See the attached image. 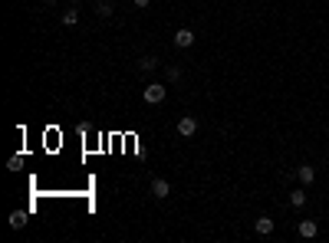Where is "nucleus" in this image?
Listing matches in <instances>:
<instances>
[{"label": "nucleus", "instance_id": "obj_3", "mask_svg": "<svg viewBox=\"0 0 329 243\" xmlns=\"http://www.w3.org/2000/svg\"><path fill=\"white\" fill-rule=\"evenodd\" d=\"M194 40H197L194 30H188V26H181V30L175 33V46H178V49H188V46H194Z\"/></svg>", "mask_w": 329, "mask_h": 243}, {"label": "nucleus", "instance_id": "obj_4", "mask_svg": "<svg viewBox=\"0 0 329 243\" xmlns=\"http://www.w3.org/2000/svg\"><path fill=\"white\" fill-rule=\"evenodd\" d=\"M168 194H171V184H168L164 177H155V181H152V197L155 200H164Z\"/></svg>", "mask_w": 329, "mask_h": 243}, {"label": "nucleus", "instance_id": "obj_6", "mask_svg": "<svg viewBox=\"0 0 329 243\" xmlns=\"http://www.w3.org/2000/svg\"><path fill=\"white\" fill-rule=\"evenodd\" d=\"M296 177H300V184H313V181H316V168L300 165V168H296Z\"/></svg>", "mask_w": 329, "mask_h": 243}, {"label": "nucleus", "instance_id": "obj_11", "mask_svg": "<svg viewBox=\"0 0 329 243\" xmlns=\"http://www.w3.org/2000/svg\"><path fill=\"white\" fill-rule=\"evenodd\" d=\"M10 227H13V230H20V227H27V214H20V210H13V214H10Z\"/></svg>", "mask_w": 329, "mask_h": 243}, {"label": "nucleus", "instance_id": "obj_14", "mask_svg": "<svg viewBox=\"0 0 329 243\" xmlns=\"http://www.w3.org/2000/svg\"><path fill=\"white\" fill-rule=\"evenodd\" d=\"M148 3H152V0H135V7H138V10H145Z\"/></svg>", "mask_w": 329, "mask_h": 243}, {"label": "nucleus", "instance_id": "obj_1", "mask_svg": "<svg viewBox=\"0 0 329 243\" xmlns=\"http://www.w3.org/2000/svg\"><path fill=\"white\" fill-rule=\"evenodd\" d=\"M164 96H168V89H164L162 82H148V86L142 89V99L148 102V105H158V102H164Z\"/></svg>", "mask_w": 329, "mask_h": 243}, {"label": "nucleus", "instance_id": "obj_2", "mask_svg": "<svg viewBox=\"0 0 329 243\" xmlns=\"http://www.w3.org/2000/svg\"><path fill=\"white\" fill-rule=\"evenodd\" d=\"M194 132H197V119H194V115H185V119H178V135H181V138H191Z\"/></svg>", "mask_w": 329, "mask_h": 243}, {"label": "nucleus", "instance_id": "obj_13", "mask_svg": "<svg viewBox=\"0 0 329 243\" xmlns=\"http://www.w3.org/2000/svg\"><path fill=\"white\" fill-rule=\"evenodd\" d=\"M164 79H168V82H178V79H181V66H168L164 69Z\"/></svg>", "mask_w": 329, "mask_h": 243}, {"label": "nucleus", "instance_id": "obj_15", "mask_svg": "<svg viewBox=\"0 0 329 243\" xmlns=\"http://www.w3.org/2000/svg\"><path fill=\"white\" fill-rule=\"evenodd\" d=\"M43 3H46V7H56V3H59V0H43Z\"/></svg>", "mask_w": 329, "mask_h": 243}, {"label": "nucleus", "instance_id": "obj_16", "mask_svg": "<svg viewBox=\"0 0 329 243\" xmlns=\"http://www.w3.org/2000/svg\"><path fill=\"white\" fill-rule=\"evenodd\" d=\"M69 3H73V7H76V3H79V0H69Z\"/></svg>", "mask_w": 329, "mask_h": 243}, {"label": "nucleus", "instance_id": "obj_12", "mask_svg": "<svg viewBox=\"0 0 329 243\" xmlns=\"http://www.w3.org/2000/svg\"><path fill=\"white\" fill-rule=\"evenodd\" d=\"M63 23H66V26H76V23H79V10H76V7L63 13Z\"/></svg>", "mask_w": 329, "mask_h": 243}, {"label": "nucleus", "instance_id": "obj_8", "mask_svg": "<svg viewBox=\"0 0 329 243\" xmlns=\"http://www.w3.org/2000/svg\"><path fill=\"white\" fill-rule=\"evenodd\" d=\"M257 233H260V237H270V233H274V220H270V217H257Z\"/></svg>", "mask_w": 329, "mask_h": 243}, {"label": "nucleus", "instance_id": "obj_9", "mask_svg": "<svg viewBox=\"0 0 329 243\" xmlns=\"http://www.w3.org/2000/svg\"><path fill=\"white\" fill-rule=\"evenodd\" d=\"M290 204H293V207H306V191H303V188L290 191Z\"/></svg>", "mask_w": 329, "mask_h": 243}, {"label": "nucleus", "instance_id": "obj_5", "mask_svg": "<svg viewBox=\"0 0 329 243\" xmlns=\"http://www.w3.org/2000/svg\"><path fill=\"white\" fill-rule=\"evenodd\" d=\"M296 233L303 237V240H313L319 233V227H316V220H300V227H296Z\"/></svg>", "mask_w": 329, "mask_h": 243}, {"label": "nucleus", "instance_id": "obj_10", "mask_svg": "<svg viewBox=\"0 0 329 243\" xmlns=\"http://www.w3.org/2000/svg\"><path fill=\"white\" fill-rule=\"evenodd\" d=\"M96 13H99V17H112V13H115V7H112L109 0H99V3H96Z\"/></svg>", "mask_w": 329, "mask_h": 243}, {"label": "nucleus", "instance_id": "obj_7", "mask_svg": "<svg viewBox=\"0 0 329 243\" xmlns=\"http://www.w3.org/2000/svg\"><path fill=\"white\" fill-rule=\"evenodd\" d=\"M155 69H158V59H155V56H142V59H138V73H155Z\"/></svg>", "mask_w": 329, "mask_h": 243}]
</instances>
